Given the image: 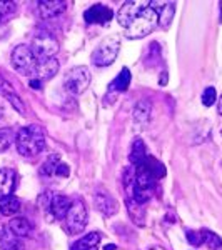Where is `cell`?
<instances>
[{"mask_svg": "<svg viewBox=\"0 0 222 250\" xmlns=\"http://www.w3.org/2000/svg\"><path fill=\"white\" fill-rule=\"evenodd\" d=\"M17 150L23 157H37L45 148V134L39 125H27L17 132Z\"/></svg>", "mask_w": 222, "mask_h": 250, "instance_id": "6da1fadb", "label": "cell"}, {"mask_svg": "<svg viewBox=\"0 0 222 250\" xmlns=\"http://www.w3.org/2000/svg\"><path fill=\"white\" fill-rule=\"evenodd\" d=\"M157 23H159V15H157L151 7H144V9L140 10V14L137 15V19L127 27V30H126L127 39L145 37V35H149L155 29Z\"/></svg>", "mask_w": 222, "mask_h": 250, "instance_id": "7a4b0ae2", "label": "cell"}, {"mask_svg": "<svg viewBox=\"0 0 222 250\" xmlns=\"http://www.w3.org/2000/svg\"><path fill=\"white\" fill-rule=\"evenodd\" d=\"M30 48H32V54L35 55L37 60L52 59L59 52V42L50 32L40 30L34 35V39H32Z\"/></svg>", "mask_w": 222, "mask_h": 250, "instance_id": "3957f363", "label": "cell"}, {"mask_svg": "<svg viewBox=\"0 0 222 250\" xmlns=\"http://www.w3.org/2000/svg\"><path fill=\"white\" fill-rule=\"evenodd\" d=\"M87 207L82 200H74L68 208L67 215H66V222H64V227L66 230L70 233V235H77V233H82L84 229L87 225Z\"/></svg>", "mask_w": 222, "mask_h": 250, "instance_id": "277c9868", "label": "cell"}, {"mask_svg": "<svg viewBox=\"0 0 222 250\" xmlns=\"http://www.w3.org/2000/svg\"><path fill=\"white\" fill-rule=\"evenodd\" d=\"M90 70L87 67H74L72 70H68V74L64 79V88L70 95H80L90 85Z\"/></svg>", "mask_w": 222, "mask_h": 250, "instance_id": "5b68a950", "label": "cell"}, {"mask_svg": "<svg viewBox=\"0 0 222 250\" xmlns=\"http://www.w3.org/2000/svg\"><path fill=\"white\" fill-rule=\"evenodd\" d=\"M119 40L114 37H109L104 42L99 43V47L92 54V62L97 67H109L115 62L117 55H119Z\"/></svg>", "mask_w": 222, "mask_h": 250, "instance_id": "8992f818", "label": "cell"}, {"mask_svg": "<svg viewBox=\"0 0 222 250\" xmlns=\"http://www.w3.org/2000/svg\"><path fill=\"white\" fill-rule=\"evenodd\" d=\"M12 63L19 72L32 75L37 67V59L32 54V48L27 45H17L12 52Z\"/></svg>", "mask_w": 222, "mask_h": 250, "instance_id": "52a82bcc", "label": "cell"}, {"mask_svg": "<svg viewBox=\"0 0 222 250\" xmlns=\"http://www.w3.org/2000/svg\"><path fill=\"white\" fill-rule=\"evenodd\" d=\"M72 205V200L68 197L62 195V193H54L52 192L50 197V205H48V210H47V217L48 219H66L68 208Z\"/></svg>", "mask_w": 222, "mask_h": 250, "instance_id": "ba28073f", "label": "cell"}, {"mask_svg": "<svg viewBox=\"0 0 222 250\" xmlns=\"http://www.w3.org/2000/svg\"><path fill=\"white\" fill-rule=\"evenodd\" d=\"M114 17V12L109 7L102 5V3H95L90 9H87L84 12V19L87 23H99V25H106Z\"/></svg>", "mask_w": 222, "mask_h": 250, "instance_id": "9c48e42d", "label": "cell"}, {"mask_svg": "<svg viewBox=\"0 0 222 250\" xmlns=\"http://www.w3.org/2000/svg\"><path fill=\"white\" fill-rule=\"evenodd\" d=\"M94 204H95L97 210L106 217H112L117 210H119V205H117L115 199L107 190L97 192L94 195Z\"/></svg>", "mask_w": 222, "mask_h": 250, "instance_id": "30bf717a", "label": "cell"}, {"mask_svg": "<svg viewBox=\"0 0 222 250\" xmlns=\"http://www.w3.org/2000/svg\"><path fill=\"white\" fill-rule=\"evenodd\" d=\"M37 9L40 17L44 20H48L64 14L67 9V2H64V0H42V2L37 3Z\"/></svg>", "mask_w": 222, "mask_h": 250, "instance_id": "8fae6325", "label": "cell"}, {"mask_svg": "<svg viewBox=\"0 0 222 250\" xmlns=\"http://www.w3.org/2000/svg\"><path fill=\"white\" fill-rule=\"evenodd\" d=\"M59 60H55L54 57L52 59H44V60H37V67H35V79H39L40 82L44 80H48L52 77H55L59 72Z\"/></svg>", "mask_w": 222, "mask_h": 250, "instance_id": "7c38bea8", "label": "cell"}, {"mask_svg": "<svg viewBox=\"0 0 222 250\" xmlns=\"http://www.w3.org/2000/svg\"><path fill=\"white\" fill-rule=\"evenodd\" d=\"M140 10H142V7H140L137 2H126L119 9V12H117V20H119L120 25L127 29V27L137 19V15L140 14Z\"/></svg>", "mask_w": 222, "mask_h": 250, "instance_id": "4fadbf2b", "label": "cell"}, {"mask_svg": "<svg viewBox=\"0 0 222 250\" xmlns=\"http://www.w3.org/2000/svg\"><path fill=\"white\" fill-rule=\"evenodd\" d=\"M15 172L12 168H0V199L12 195L15 188Z\"/></svg>", "mask_w": 222, "mask_h": 250, "instance_id": "5bb4252c", "label": "cell"}, {"mask_svg": "<svg viewBox=\"0 0 222 250\" xmlns=\"http://www.w3.org/2000/svg\"><path fill=\"white\" fill-rule=\"evenodd\" d=\"M126 205H127V212H129V215H131L132 222H134L137 227H144L145 217H147V212H145L144 205L135 202V200H132V199H127Z\"/></svg>", "mask_w": 222, "mask_h": 250, "instance_id": "9a60e30c", "label": "cell"}, {"mask_svg": "<svg viewBox=\"0 0 222 250\" xmlns=\"http://www.w3.org/2000/svg\"><path fill=\"white\" fill-rule=\"evenodd\" d=\"M129 160H131L132 165L139 167L142 165L145 160H147V148H145V144L142 142V139H134L131 147V154H129Z\"/></svg>", "mask_w": 222, "mask_h": 250, "instance_id": "2e32d148", "label": "cell"}, {"mask_svg": "<svg viewBox=\"0 0 222 250\" xmlns=\"http://www.w3.org/2000/svg\"><path fill=\"white\" fill-rule=\"evenodd\" d=\"M9 230L17 237H29L32 233V225L23 217H14L9 222Z\"/></svg>", "mask_w": 222, "mask_h": 250, "instance_id": "e0dca14e", "label": "cell"}, {"mask_svg": "<svg viewBox=\"0 0 222 250\" xmlns=\"http://www.w3.org/2000/svg\"><path fill=\"white\" fill-rule=\"evenodd\" d=\"M99 242H100V235L97 232H92L87 233L82 239H79L70 247V250H97L99 249Z\"/></svg>", "mask_w": 222, "mask_h": 250, "instance_id": "ac0fdd59", "label": "cell"}, {"mask_svg": "<svg viewBox=\"0 0 222 250\" xmlns=\"http://www.w3.org/2000/svg\"><path fill=\"white\" fill-rule=\"evenodd\" d=\"M20 212V200L15 195H9L0 199V213L5 217H14Z\"/></svg>", "mask_w": 222, "mask_h": 250, "instance_id": "d6986e66", "label": "cell"}, {"mask_svg": "<svg viewBox=\"0 0 222 250\" xmlns=\"http://www.w3.org/2000/svg\"><path fill=\"white\" fill-rule=\"evenodd\" d=\"M151 112H152L151 102H149V100H140V102L135 104L132 115H134V120L137 124L144 125L149 122V119H151Z\"/></svg>", "mask_w": 222, "mask_h": 250, "instance_id": "ffe728a7", "label": "cell"}, {"mask_svg": "<svg viewBox=\"0 0 222 250\" xmlns=\"http://www.w3.org/2000/svg\"><path fill=\"white\" fill-rule=\"evenodd\" d=\"M0 247L2 250H22V242L9 229H3L0 233Z\"/></svg>", "mask_w": 222, "mask_h": 250, "instance_id": "44dd1931", "label": "cell"}, {"mask_svg": "<svg viewBox=\"0 0 222 250\" xmlns=\"http://www.w3.org/2000/svg\"><path fill=\"white\" fill-rule=\"evenodd\" d=\"M131 79H132L131 70H129L127 67H124V68H122V72H120V74L117 75L114 82H112L111 85H109V90H115V92H124V90H127L129 85H131Z\"/></svg>", "mask_w": 222, "mask_h": 250, "instance_id": "7402d4cb", "label": "cell"}, {"mask_svg": "<svg viewBox=\"0 0 222 250\" xmlns=\"http://www.w3.org/2000/svg\"><path fill=\"white\" fill-rule=\"evenodd\" d=\"M174 3L172 2H165V5L160 9V12L157 15H159V25L162 27V29H169V25H171L172 19H174Z\"/></svg>", "mask_w": 222, "mask_h": 250, "instance_id": "603a6c76", "label": "cell"}, {"mask_svg": "<svg viewBox=\"0 0 222 250\" xmlns=\"http://www.w3.org/2000/svg\"><path fill=\"white\" fill-rule=\"evenodd\" d=\"M17 140V134L12 127H3L0 128V152L7 150L12 144Z\"/></svg>", "mask_w": 222, "mask_h": 250, "instance_id": "cb8c5ba5", "label": "cell"}, {"mask_svg": "<svg viewBox=\"0 0 222 250\" xmlns=\"http://www.w3.org/2000/svg\"><path fill=\"white\" fill-rule=\"evenodd\" d=\"M59 165H60V157H59V154L50 155L45 160V162L42 164V167H40V173H42V175H48V177L55 175V172H57Z\"/></svg>", "mask_w": 222, "mask_h": 250, "instance_id": "d4e9b609", "label": "cell"}, {"mask_svg": "<svg viewBox=\"0 0 222 250\" xmlns=\"http://www.w3.org/2000/svg\"><path fill=\"white\" fill-rule=\"evenodd\" d=\"M124 187L129 195V199L134 197V188H135V168L129 167L124 170Z\"/></svg>", "mask_w": 222, "mask_h": 250, "instance_id": "484cf974", "label": "cell"}, {"mask_svg": "<svg viewBox=\"0 0 222 250\" xmlns=\"http://www.w3.org/2000/svg\"><path fill=\"white\" fill-rule=\"evenodd\" d=\"M202 237H204V244L207 245L211 250H221L222 249V239L217 235V233H214L211 230H207V229H204Z\"/></svg>", "mask_w": 222, "mask_h": 250, "instance_id": "4316f807", "label": "cell"}, {"mask_svg": "<svg viewBox=\"0 0 222 250\" xmlns=\"http://www.w3.org/2000/svg\"><path fill=\"white\" fill-rule=\"evenodd\" d=\"M15 10H17V5L14 2H0V23L5 22Z\"/></svg>", "mask_w": 222, "mask_h": 250, "instance_id": "83f0119b", "label": "cell"}, {"mask_svg": "<svg viewBox=\"0 0 222 250\" xmlns=\"http://www.w3.org/2000/svg\"><path fill=\"white\" fill-rule=\"evenodd\" d=\"M7 100H9L10 105L14 107L20 115H25V110H27V108H25V104H23V100L20 99V97H19L17 94L9 95V97H7Z\"/></svg>", "mask_w": 222, "mask_h": 250, "instance_id": "f1b7e54d", "label": "cell"}, {"mask_svg": "<svg viewBox=\"0 0 222 250\" xmlns=\"http://www.w3.org/2000/svg\"><path fill=\"white\" fill-rule=\"evenodd\" d=\"M216 100H217V92H216V88L214 87H207L204 90V94H202V104L205 107H211L216 104Z\"/></svg>", "mask_w": 222, "mask_h": 250, "instance_id": "f546056e", "label": "cell"}, {"mask_svg": "<svg viewBox=\"0 0 222 250\" xmlns=\"http://www.w3.org/2000/svg\"><path fill=\"white\" fill-rule=\"evenodd\" d=\"M185 237H187V240H189V244L191 245H200V244H204V237H202V230H187L185 232Z\"/></svg>", "mask_w": 222, "mask_h": 250, "instance_id": "4dcf8cb0", "label": "cell"}, {"mask_svg": "<svg viewBox=\"0 0 222 250\" xmlns=\"http://www.w3.org/2000/svg\"><path fill=\"white\" fill-rule=\"evenodd\" d=\"M0 94L5 97V99L9 95H12V94H17V92H15V88H14V85H12L9 80L3 79L2 75H0Z\"/></svg>", "mask_w": 222, "mask_h": 250, "instance_id": "1f68e13d", "label": "cell"}, {"mask_svg": "<svg viewBox=\"0 0 222 250\" xmlns=\"http://www.w3.org/2000/svg\"><path fill=\"white\" fill-rule=\"evenodd\" d=\"M68 173H70V168H68V165L60 162V165L57 167V172H55V175H57V177H68Z\"/></svg>", "mask_w": 222, "mask_h": 250, "instance_id": "d6a6232c", "label": "cell"}, {"mask_svg": "<svg viewBox=\"0 0 222 250\" xmlns=\"http://www.w3.org/2000/svg\"><path fill=\"white\" fill-rule=\"evenodd\" d=\"M30 87L34 88V90H40V88H42V82H40L39 79H30Z\"/></svg>", "mask_w": 222, "mask_h": 250, "instance_id": "836d02e7", "label": "cell"}, {"mask_svg": "<svg viewBox=\"0 0 222 250\" xmlns=\"http://www.w3.org/2000/svg\"><path fill=\"white\" fill-rule=\"evenodd\" d=\"M160 75H162V77H160V80H159V85H167V72L164 70Z\"/></svg>", "mask_w": 222, "mask_h": 250, "instance_id": "e575fe53", "label": "cell"}, {"mask_svg": "<svg viewBox=\"0 0 222 250\" xmlns=\"http://www.w3.org/2000/svg\"><path fill=\"white\" fill-rule=\"evenodd\" d=\"M217 108H219V114L222 115V97L219 99V104H217Z\"/></svg>", "mask_w": 222, "mask_h": 250, "instance_id": "d590c367", "label": "cell"}, {"mask_svg": "<svg viewBox=\"0 0 222 250\" xmlns=\"http://www.w3.org/2000/svg\"><path fill=\"white\" fill-rule=\"evenodd\" d=\"M104 249H106V250H115V245H114V244H109V245H106Z\"/></svg>", "mask_w": 222, "mask_h": 250, "instance_id": "8d00e7d4", "label": "cell"}, {"mask_svg": "<svg viewBox=\"0 0 222 250\" xmlns=\"http://www.w3.org/2000/svg\"><path fill=\"white\" fill-rule=\"evenodd\" d=\"M2 115H3V110H2V107H0V119H2Z\"/></svg>", "mask_w": 222, "mask_h": 250, "instance_id": "74e56055", "label": "cell"}, {"mask_svg": "<svg viewBox=\"0 0 222 250\" xmlns=\"http://www.w3.org/2000/svg\"><path fill=\"white\" fill-rule=\"evenodd\" d=\"M221 135H222V130H221Z\"/></svg>", "mask_w": 222, "mask_h": 250, "instance_id": "f35d334b", "label": "cell"}, {"mask_svg": "<svg viewBox=\"0 0 222 250\" xmlns=\"http://www.w3.org/2000/svg\"><path fill=\"white\" fill-rule=\"evenodd\" d=\"M152 250H155V249H152Z\"/></svg>", "mask_w": 222, "mask_h": 250, "instance_id": "ab89813d", "label": "cell"}]
</instances>
